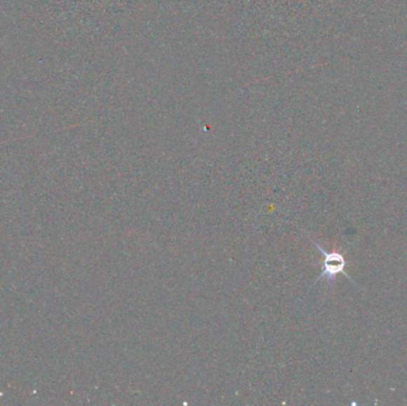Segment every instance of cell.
Returning <instances> with one entry per match:
<instances>
[{
    "instance_id": "cell-1",
    "label": "cell",
    "mask_w": 407,
    "mask_h": 406,
    "mask_svg": "<svg viewBox=\"0 0 407 406\" xmlns=\"http://www.w3.org/2000/svg\"><path fill=\"white\" fill-rule=\"evenodd\" d=\"M314 246L321 251V255L324 256V262H323V270H321V275L318 277L317 282H321V279H326L328 285H333L335 280H336L337 274L345 273V256L340 253V251H331L328 253L321 248L317 242H314Z\"/></svg>"
}]
</instances>
